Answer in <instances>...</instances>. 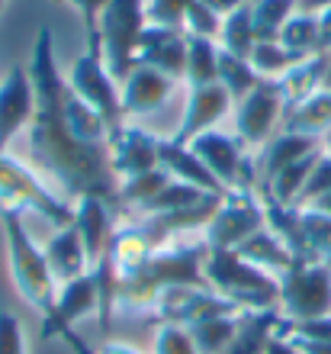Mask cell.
<instances>
[{"label": "cell", "instance_id": "1", "mask_svg": "<svg viewBox=\"0 0 331 354\" xmlns=\"http://www.w3.org/2000/svg\"><path fill=\"white\" fill-rule=\"evenodd\" d=\"M29 77L36 87V113L29 122V158L42 174L55 177L71 200L100 196L120 209V177L113 171L106 145H84L65 120L68 81L55 62L52 29L39 26L29 58Z\"/></svg>", "mask_w": 331, "mask_h": 354}, {"label": "cell", "instance_id": "2", "mask_svg": "<svg viewBox=\"0 0 331 354\" xmlns=\"http://www.w3.org/2000/svg\"><path fill=\"white\" fill-rule=\"evenodd\" d=\"M206 242H171L132 277L116 283V313H155L158 297L171 287H209L206 280Z\"/></svg>", "mask_w": 331, "mask_h": 354}, {"label": "cell", "instance_id": "3", "mask_svg": "<svg viewBox=\"0 0 331 354\" xmlns=\"http://www.w3.org/2000/svg\"><path fill=\"white\" fill-rule=\"evenodd\" d=\"M0 225H3V239H7V258H10V277L13 287L29 303L46 316L52 303H55V277L48 270L46 252L36 245L23 223V209L17 206H0Z\"/></svg>", "mask_w": 331, "mask_h": 354}, {"label": "cell", "instance_id": "4", "mask_svg": "<svg viewBox=\"0 0 331 354\" xmlns=\"http://www.w3.org/2000/svg\"><path fill=\"white\" fill-rule=\"evenodd\" d=\"M202 270L209 287L245 313L280 306V277L241 258L235 248H209Z\"/></svg>", "mask_w": 331, "mask_h": 354}, {"label": "cell", "instance_id": "5", "mask_svg": "<svg viewBox=\"0 0 331 354\" xmlns=\"http://www.w3.org/2000/svg\"><path fill=\"white\" fill-rule=\"evenodd\" d=\"M65 81L84 103H91L93 110L106 120L110 132L126 122V113H122V87H120V81L113 77L110 68H106L100 36H87V48L74 58V65L65 75Z\"/></svg>", "mask_w": 331, "mask_h": 354}, {"label": "cell", "instance_id": "6", "mask_svg": "<svg viewBox=\"0 0 331 354\" xmlns=\"http://www.w3.org/2000/svg\"><path fill=\"white\" fill-rule=\"evenodd\" d=\"M0 206H17V209H32L52 225H71L74 223V203L55 196L48 190L39 174L23 161L10 158L7 151H0Z\"/></svg>", "mask_w": 331, "mask_h": 354}, {"label": "cell", "instance_id": "7", "mask_svg": "<svg viewBox=\"0 0 331 354\" xmlns=\"http://www.w3.org/2000/svg\"><path fill=\"white\" fill-rule=\"evenodd\" d=\"M148 26L145 0H110L100 13V42H103V58L106 68L113 71L116 81H126L132 68H135V52H138V36Z\"/></svg>", "mask_w": 331, "mask_h": 354}, {"label": "cell", "instance_id": "8", "mask_svg": "<svg viewBox=\"0 0 331 354\" xmlns=\"http://www.w3.org/2000/svg\"><path fill=\"white\" fill-rule=\"evenodd\" d=\"M286 322L328 316L331 313V268L315 261H293L280 274V306Z\"/></svg>", "mask_w": 331, "mask_h": 354}, {"label": "cell", "instance_id": "9", "mask_svg": "<svg viewBox=\"0 0 331 354\" xmlns=\"http://www.w3.org/2000/svg\"><path fill=\"white\" fill-rule=\"evenodd\" d=\"M190 149L202 158V165L216 174L225 190H254L258 194V158H251L248 145L238 139V136H229V132L209 129L196 136L190 142Z\"/></svg>", "mask_w": 331, "mask_h": 354}, {"label": "cell", "instance_id": "10", "mask_svg": "<svg viewBox=\"0 0 331 354\" xmlns=\"http://www.w3.org/2000/svg\"><path fill=\"white\" fill-rule=\"evenodd\" d=\"M264 200L254 190H231V194L222 196L219 209L212 213L202 242L209 248H238L241 242H248L251 235L264 229Z\"/></svg>", "mask_w": 331, "mask_h": 354}, {"label": "cell", "instance_id": "11", "mask_svg": "<svg viewBox=\"0 0 331 354\" xmlns=\"http://www.w3.org/2000/svg\"><path fill=\"white\" fill-rule=\"evenodd\" d=\"M283 113H286V97H283L280 77H261L258 87H254L245 100H238V110H235V136H238L248 149H258V145L264 149Z\"/></svg>", "mask_w": 331, "mask_h": 354}, {"label": "cell", "instance_id": "12", "mask_svg": "<svg viewBox=\"0 0 331 354\" xmlns=\"http://www.w3.org/2000/svg\"><path fill=\"white\" fill-rule=\"evenodd\" d=\"M225 313H245V309H238L231 299H225L212 287H171L158 297L151 319H158L161 326L193 328L206 319L225 316Z\"/></svg>", "mask_w": 331, "mask_h": 354}, {"label": "cell", "instance_id": "13", "mask_svg": "<svg viewBox=\"0 0 331 354\" xmlns=\"http://www.w3.org/2000/svg\"><path fill=\"white\" fill-rule=\"evenodd\" d=\"M100 309V290H97V277L91 274H81V277L62 283V290L55 293V303L42 316V338L52 342V338H65L81 319L93 316Z\"/></svg>", "mask_w": 331, "mask_h": 354}, {"label": "cell", "instance_id": "14", "mask_svg": "<svg viewBox=\"0 0 331 354\" xmlns=\"http://www.w3.org/2000/svg\"><path fill=\"white\" fill-rule=\"evenodd\" d=\"M187 52H190V36L180 26H161L148 23L138 36L135 65H148L164 71L174 81H184L187 75Z\"/></svg>", "mask_w": 331, "mask_h": 354}, {"label": "cell", "instance_id": "15", "mask_svg": "<svg viewBox=\"0 0 331 354\" xmlns=\"http://www.w3.org/2000/svg\"><path fill=\"white\" fill-rule=\"evenodd\" d=\"M161 145L164 139L151 136L142 126H132V122H122L110 132L106 139V149H110V161L116 177H132L142 174V171H151L161 165Z\"/></svg>", "mask_w": 331, "mask_h": 354}, {"label": "cell", "instance_id": "16", "mask_svg": "<svg viewBox=\"0 0 331 354\" xmlns=\"http://www.w3.org/2000/svg\"><path fill=\"white\" fill-rule=\"evenodd\" d=\"M36 113V87L29 77V68H10V75L0 81V151L29 129Z\"/></svg>", "mask_w": 331, "mask_h": 354}, {"label": "cell", "instance_id": "17", "mask_svg": "<svg viewBox=\"0 0 331 354\" xmlns=\"http://www.w3.org/2000/svg\"><path fill=\"white\" fill-rule=\"evenodd\" d=\"M231 93L216 81V84H202V87H190V97H187V110L184 120L177 126V132L171 136V142L177 145H190L196 136L216 129V122L231 110Z\"/></svg>", "mask_w": 331, "mask_h": 354}, {"label": "cell", "instance_id": "18", "mask_svg": "<svg viewBox=\"0 0 331 354\" xmlns=\"http://www.w3.org/2000/svg\"><path fill=\"white\" fill-rule=\"evenodd\" d=\"M120 87H122V113L129 120V116H145V113H155L158 106H164L167 97L174 93L177 81L167 77L164 71H158V68L135 65Z\"/></svg>", "mask_w": 331, "mask_h": 354}, {"label": "cell", "instance_id": "19", "mask_svg": "<svg viewBox=\"0 0 331 354\" xmlns=\"http://www.w3.org/2000/svg\"><path fill=\"white\" fill-rule=\"evenodd\" d=\"M74 225L84 239V248L91 254V268L110 252V242L116 235V206H110L100 196H81L74 203Z\"/></svg>", "mask_w": 331, "mask_h": 354}, {"label": "cell", "instance_id": "20", "mask_svg": "<svg viewBox=\"0 0 331 354\" xmlns=\"http://www.w3.org/2000/svg\"><path fill=\"white\" fill-rule=\"evenodd\" d=\"M46 261L55 283H68V280L81 277V274H91V254L84 248V239L77 232V225H62L52 239L46 242Z\"/></svg>", "mask_w": 331, "mask_h": 354}, {"label": "cell", "instance_id": "21", "mask_svg": "<svg viewBox=\"0 0 331 354\" xmlns=\"http://www.w3.org/2000/svg\"><path fill=\"white\" fill-rule=\"evenodd\" d=\"M161 168L174 177V180L190 184V187H196V190L219 194V196L229 194V190L216 180V174L202 165V158L196 155L193 149H190V145H177V142L164 139V145H161Z\"/></svg>", "mask_w": 331, "mask_h": 354}, {"label": "cell", "instance_id": "22", "mask_svg": "<svg viewBox=\"0 0 331 354\" xmlns=\"http://www.w3.org/2000/svg\"><path fill=\"white\" fill-rule=\"evenodd\" d=\"M319 142L322 139H312V136H299V132H280L276 139H270L261 149L258 155V187L270 184L286 165H293V161L305 158V155H312L319 151Z\"/></svg>", "mask_w": 331, "mask_h": 354}, {"label": "cell", "instance_id": "23", "mask_svg": "<svg viewBox=\"0 0 331 354\" xmlns=\"http://www.w3.org/2000/svg\"><path fill=\"white\" fill-rule=\"evenodd\" d=\"M155 252L158 248L151 245V239L145 235L142 225H122V229H116V235H113V242H110V264L116 270V280H126L132 274H138L155 258Z\"/></svg>", "mask_w": 331, "mask_h": 354}, {"label": "cell", "instance_id": "24", "mask_svg": "<svg viewBox=\"0 0 331 354\" xmlns=\"http://www.w3.org/2000/svg\"><path fill=\"white\" fill-rule=\"evenodd\" d=\"M283 316L276 309H261V313H245L241 326L231 338V345L222 354H267V342L280 328Z\"/></svg>", "mask_w": 331, "mask_h": 354}, {"label": "cell", "instance_id": "25", "mask_svg": "<svg viewBox=\"0 0 331 354\" xmlns=\"http://www.w3.org/2000/svg\"><path fill=\"white\" fill-rule=\"evenodd\" d=\"M331 129V91H315L303 103H296L293 110H286V132H299V136H312L325 139Z\"/></svg>", "mask_w": 331, "mask_h": 354}, {"label": "cell", "instance_id": "26", "mask_svg": "<svg viewBox=\"0 0 331 354\" xmlns=\"http://www.w3.org/2000/svg\"><path fill=\"white\" fill-rule=\"evenodd\" d=\"M325 68H328V52H319V55L303 58L299 65H293L280 77L283 97H286V110H293L296 103H303L305 97H312L315 91H322Z\"/></svg>", "mask_w": 331, "mask_h": 354}, {"label": "cell", "instance_id": "27", "mask_svg": "<svg viewBox=\"0 0 331 354\" xmlns=\"http://www.w3.org/2000/svg\"><path fill=\"white\" fill-rule=\"evenodd\" d=\"M235 252H238L241 258H248L251 264H258V268L276 274V277H280V274H283V270L296 261L293 252H290V248H286V245L280 242V239H276V235L270 232L267 225H264V229H258V232L251 235L248 242H241Z\"/></svg>", "mask_w": 331, "mask_h": 354}, {"label": "cell", "instance_id": "28", "mask_svg": "<svg viewBox=\"0 0 331 354\" xmlns=\"http://www.w3.org/2000/svg\"><path fill=\"white\" fill-rule=\"evenodd\" d=\"M299 13V0H251V23L258 42H276L286 19Z\"/></svg>", "mask_w": 331, "mask_h": 354}, {"label": "cell", "instance_id": "29", "mask_svg": "<svg viewBox=\"0 0 331 354\" xmlns=\"http://www.w3.org/2000/svg\"><path fill=\"white\" fill-rule=\"evenodd\" d=\"M174 177L167 174L161 165L151 171H142V174H132V177H122L120 180V209H132L138 213L148 200H155Z\"/></svg>", "mask_w": 331, "mask_h": 354}, {"label": "cell", "instance_id": "30", "mask_svg": "<svg viewBox=\"0 0 331 354\" xmlns=\"http://www.w3.org/2000/svg\"><path fill=\"white\" fill-rule=\"evenodd\" d=\"M219 55L222 48L216 39L190 36V52H187V87H202L219 81Z\"/></svg>", "mask_w": 331, "mask_h": 354}, {"label": "cell", "instance_id": "31", "mask_svg": "<svg viewBox=\"0 0 331 354\" xmlns=\"http://www.w3.org/2000/svg\"><path fill=\"white\" fill-rule=\"evenodd\" d=\"M299 223H303L305 239V261L331 268V216L319 213L312 206H299Z\"/></svg>", "mask_w": 331, "mask_h": 354}, {"label": "cell", "instance_id": "32", "mask_svg": "<svg viewBox=\"0 0 331 354\" xmlns=\"http://www.w3.org/2000/svg\"><path fill=\"white\" fill-rule=\"evenodd\" d=\"M254 46H258V36H254V23H251V3H245V7H238L235 13H229L222 19L219 48L229 52V55H238L251 62Z\"/></svg>", "mask_w": 331, "mask_h": 354}, {"label": "cell", "instance_id": "33", "mask_svg": "<svg viewBox=\"0 0 331 354\" xmlns=\"http://www.w3.org/2000/svg\"><path fill=\"white\" fill-rule=\"evenodd\" d=\"M241 316H245V313H225V316H212V319H206V322L190 328V335H193L200 354H222L225 351V348L231 345L235 332H238Z\"/></svg>", "mask_w": 331, "mask_h": 354}, {"label": "cell", "instance_id": "34", "mask_svg": "<svg viewBox=\"0 0 331 354\" xmlns=\"http://www.w3.org/2000/svg\"><path fill=\"white\" fill-rule=\"evenodd\" d=\"M280 46H286L290 52H296L299 58H309V55H319V13H296V17L286 19L283 32L276 39Z\"/></svg>", "mask_w": 331, "mask_h": 354}, {"label": "cell", "instance_id": "35", "mask_svg": "<svg viewBox=\"0 0 331 354\" xmlns=\"http://www.w3.org/2000/svg\"><path fill=\"white\" fill-rule=\"evenodd\" d=\"M261 75L254 71L248 58H238V55H229V52H222L219 55V84L231 93V100L238 103L245 100L254 87H258Z\"/></svg>", "mask_w": 331, "mask_h": 354}, {"label": "cell", "instance_id": "36", "mask_svg": "<svg viewBox=\"0 0 331 354\" xmlns=\"http://www.w3.org/2000/svg\"><path fill=\"white\" fill-rule=\"evenodd\" d=\"M299 62L303 58L296 55V52H290L286 46H280V42H258L254 52H251V65H254V71L261 77H283Z\"/></svg>", "mask_w": 331, "mask_h": 354}, {"label": "cell", "instance_id": "37", "mask_svg": "<svg viewBox=\"0 0 331 354\" xmlns=\"http://www.w3.org/2000/svg\"><path fill=\"white\" fill-rule=\"evenodd\" d=\"M202 196H209L206 190H196V187L190 184H180V180H171V184L161 190V194L155 196V200H148L138 213L142 216H155V213H174V209H187V206L200 203ZM219 196V194H216Z\"/></svg>", "mask_w": 331, "mask_h": 354}, {"label": "cell", "instance_id": "38", "mask_svg": "<svg viewBox=\"0 0 331 354\" xmlns=\"http://www.w3.org/2000/svg\"><path fill=\"white\" fill-rule=\"evenodd\" d=\"M184 32L187 36H200V39H216L222 36V17L212 13L202 0H190V7L184 13Z\"/></svg>", "mask_w": 331, "mask_h": 354}, {"label": "cell", "instance_id": "39", "mask_svg": "<svg viewBox=\"0 0 331 354\" xmlns=\"http://www.w3.org/2000/svg\"><path fill=\"white\" fill-rule=\"evenodd\" d=\"M290 338L296 342H312V345H331V313L328 316H315V319H303V322H286L280 326Z\"/></svg>", "mask_w": 331, "mask_h": 354}, {"label": "cell", "instance_id": "40", "mask_svg": "<svg viewBox=\"0 0 331 354\" xmlns=\"http://www.w3.org/2000/svg\"><path fill=\"white\" fill-rule=\"evenodd\" d=\"M155 354H200L190 328L184 326H161L155 338Z\"/></svg>", "mask_w": 331, "mask_h": 354}, {"label": "cell", "instance_id": "41", "mask_svg": "<svg viewBox=\"0 0 331 354\" xmlns=\"http://www.w3.org/2000/svg\"><path fill=\"white\" fill-rule=\"evenodd\" d=\"M190 0H145L148 23H161V26H180L184 29V13Z\"/></svg>", "mask_w": 331, "mask_h": 354}, {"label": "cell", "instance_id": "42", "mask_svg": "<svg viewBox=\"0 0 331 354\" xmlns=\"http://www.w3.org/2000/svg\"><path fill=\"white\" fill-rule=\"evenodd\" d=\"M328 190H331V155H328V151H322V155H319V161H315L312 174H309V180H305V190H303V196H299V203H296V206H305L309 200L328 194Z\"/></svg>", "mask_w": 331, "mask_h": 354}, {"label": "cell", "instance_id": "43", "mask_svg": "<svg viewBox=\"0 0 331 354\" xmlns=\"http://www.w3.org/2000/svg\"><path fill=\"white\" fill-rule=\"evenodd\" d=\"M0 354H26V338L19 319L7 309H0Z\"/></svg>", "mask_w": 331, "mask_h": 354}, {"label": "cell", "instance_id": "44", "mask_svg": "<svg viewBox=\"0 0 331 354\" xmlns=\"http://www.w3.org/2000/svg\"><path fill=\"white\" fill-rule=\"evenodd\" d=\"M65 3H71V7L81 13L84 36H100V32H97V26H100V13L110 0H65Z\"/></svg>", "mask_w": 331, "mask_h": 354}, {"label": "cell", "instance_id": "45", "mask_svg": "<svg viewBox=\"0 0 331 354\" xmlns=\"http://www.w3.org/2000/svg\"><path fill=\"white\" fill-rule=\"evenodd\" d=\"M280 326H283V322H280ZM267 354H303V351H299V345L286 335L283 328H276L274 335H270V342H267Z\"/></svg>", "mask_w": 331, "mask_h": 354}, {"label": "cell", "instance_id": "46", "mask_svg": "<svg viewBox=\"0 0 331 354\" xmlns=\"http://www.w3.org/2000/svg\"><path fill=\"white\" fill-rule=\"evenodd\" d=\"M319 48L331 52V7L319 13Z\"/></svg>", "mask_w": 331, "mask_h": 354}, {"label": "cell", "instance_id": "47", "mask_svg": "<svg viewBox=\"0 0 331 354\" xmlns=\"http://www.w3.org/2000/svg\"><path fill=\"white\" fill-rule=\"evenodd\" d=\"M62 342H65V345L71 348L74 354H97V351L91 348V342H87V338H84L81 332H77V328H71V332H68V335L62 338Z\"/></svg>", "mask_w": 331, "mask_h": 354}, {"label": "cell", "instance_id": "48", "mask_svg": "<svg viewBox=\"0 0 331 354\" xmlns=\"http://www.w3.org/2000/svg\"><path fill=\"white\" fill-rule=\"evenodd\" d=\"M97 354H142V351H138V348H132V345H126V342H106V345H103Z\"/></svg>", "mask_w": 331, "mask_h": 354}, {"label": "cell", "instance_id": "49", "mask_svg": "<svg viewBox=\"0 0 331 354\" xmlns=\"http://www.w3.org/2000/svg\"><path fill=\"white\" fill-rule=\"evenodd\" d=\"M331 7V0H299V10L303 13H322Z\"/></svg>", "mask_w": 331, "mask_h": 354}, {"label": "cell", "instance_id": "50", "mask_svg": "<svg viewBox=\"0 0 331 354\" xmlns=\"http://www.w3.org/2000/svg\"><path fill=\"white\" fill-rule=\"evenodd\" d=\"M305 206H312V209H319V213L331 216V190H328V194H322V196H315V200H309Z\"/></svg>", "mask_w": 331, "mask_h": 354}, {"label": "cell", "instance_id": "51", "mask_svg": "<svg viewBox=\"0 0 331 354\" xmlns=\"http://www.w3.org/2000/svg\"><path fill=\"white\" fill-rule=\"evenodd\" d=\"M325 91H331V52H328V68H325V81H322Z\"/></svg>", "mask_w": 331, "mask_h": 354}, {"label": "cell", "instance_id": "52", "mask_svg": "<svg viewBox=\"0 0 331 354\" xmlns=\"http://www.w3.org/2000/svg\"><path fill=\"white\" fill-rule=\"evenodd\" d=\"M322 145H325V151H328V155H331V129H328V132H325V139H322Z\"/></svg>", "mask_w": 331, "mask_h": 354}, {"label": "cell", "instance_id": "53", "mask_svg": "<svg viewBox=\"0 0 331 354\" xmlns=\"http://www.w3.org/2000/svg\"><path fill=\"white\" fill-rule=\"evenodd\" d=\"M0 10H3V0H0Z\"/></svg>", "mask_w": 331, "mask_h": 354}]
</instances>
